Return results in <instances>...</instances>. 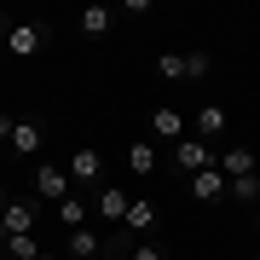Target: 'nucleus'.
Returning a JSON list of instances; mask_svg holds the SVG:
<instances>
[{
    "instance_id": "nucleus-1",
    "label": "nucleus",
    "mask_w": 260,
    "mask_h": 260,
    "mask_svg": "<svg viewBox=\"0 0 260 260\" xmlns=\"http://www.w3.org/2000/svg\"><path fill=\"white\" fill-rule=\"evenodd\" d=\"M0 41H6V58H41V52H47V41H52V29L41 23V18H18Z\"/></svg>"
},
{
    "instance_id": "nucleus-2",
    "label": "nucleus",
    "mask_w": 260,
    "mask_h": 260,
    "mask_svg": "<svg viewBox=\"0 0 260 260\" xmlns=\"http://www.w3.org/2000/svg\"><path fill=\"white\" fill-rule=\"evenodd\" d=\"M168 162H174V168H179L185 179H191V174H203V168H220L214 145H208V139H197V133H185V139H179L174 150H168Z\"/></svg>"
},
{
    "instance_id": "nucleus-3",
    "label": "nucleus",
    "mask_w": 260,
    "mask_h": 260,
    "mask_svg": "<svg viewBox=\"0 0 260 260\" xmlns=\"http://www.w3.org/2000/svg\"><path fill=\"white\" fill-rule=\"evenodd\" d=\"M35 214H41L35 197H12V203L0 208V243H6V237H29V232H35Z\"/></svg>"
},
{
    "instance_id": "nucleus-4",
    "label": "nucleus",
    "mask_w": 260,
    "mask_h": 260,
    "mask_svg": "<svg viewBox=\"0 0 260 260\" xmlns=\"http://www.w3.org/2000/svg\"><path fill=\"white\" fill-rule=\"evenodd\" d=\"M64 197H75V185H70V168L41 162V168H35V203H64Z\"/></svg>"
},
{
    "instance_id": "nucleus-5",
    "label": "nucleus",
    "mask_w": 260,
    "mask_h": 260,
    "mask_svg": "<svg viewBox=\"0 0 260 260\" xmlns=\"http://www.w3.org/2000/svg\"><path fill=\"white\" fill-rule=\"evenodd\" d=\"M185 191L197 197V203H232V179L220 174V168H203V174L185 179Z\"/></svg>"
},
{
    "instance_id": "nucleus-6",
    "label": "nucleus",
    "mask_w": 260,
    "mask_h": 260,
    "mask_svg": "<svg viewBox=\"0 0 260 260\" xmlns=\"http://www.w3.org/2000/svg\"><path fill=\"white\" fill-rule=\"evenodd\" d=\"M185 133H191V121L179 116V110H168V104H162V110H150V145H168V150H174Z\"/></svg>"
},
{
    "instance_id": "nucleus-7",
    "label": "nucleus",
    "mask_w": 260,
    "mask_h": 260,
    "mask_svg": "<svg viewBox=\"0 0 260 260\" xmlns=\"http://www.w3.org/2000/svg\"><path fill=\"white\" fill-rule=\"evenodd\" d=\"M70 185L75 191H81V185H104V150H93V145H87V150H75V156H70Z\"/></svg>"
},
{
    "instance_id": "nucleus-8",
    "label": "nucleus",
    "mask_w": 260,
    "mask_h": 260,
    "mask_svg": "<svg viewBox=\"0 0 260 260\" xmlns=\"http://www.w3.org/2000/svg\"><path fill=\"white\" fill-rule=\"evenodd\" d=\"M116 18H121L116 6H81V12H75V29H81L87 41H104V35L116 29Z\"/></svg>"
},
{
    "instance_id": "nucleus-9",
    "label": "nucleus",
    "mask_w": 260,
    "mask_h": 260,
    "mask_svg": "<svg viewBox=\"0 0 260 260\" xmlns=\"http://www.w3.org/2000/svg\"><path fill=\"white\" fill-rule=\"evenodd\" d=\"M127 203H133V197L121 191V185H99V191H93V214H99V220H110V225L127 220Z\"/></svg>"
},
{
    "instance_id": "nucleus-10",
    "label": "nucleus",
    "mask_w": 260,
    "mask_h": 260,
    "mask_svg": "<svg viewBox=\"0 0 260 260\" xmlns=\"http://www.w3.org/2000/svg\"><path fill=\"white\" fill-rule=\"evenodd\" d=\"M6 150H12V156H41V150H47V127H41V121H18Z\"/></svg>"
},
{
    "instance_id": "nucleus-11",
    "label": "nucleus",
    "mask_w": 260,
    "mask_h": 260,
    "mask_svg": "<svg viewBox=\"0 0 260 260\" xmlns=\"http://www.w3.org/2000/svg\"><path fill=\"white\" fill-rule=\"evenodd\" d=\"M225 127H232V116H225L220 104H197V116H191V133H197V139H208V145H214Z\"/></svg>"
},
{
    "instance_id": "nucleus-12",
    "label": "nucleus",
    "mask_w": 260,
    "mask_h": 260,
    "mask_svg": "<svg viewBox=\"0 0 260 260\" xmlns=\"http://www.w3.org/2000/svg\"><path fill=\"white\" fill-rule=\"evenodd\" d=\"M220 174H225V179H243V174H260V156H254L249 145H225V150H220Z\"/></svg>"
},
{
    "instance_id": "nucleus-13",
    "label": "nucleus",
    "mask_w": 260,
    "mask_h": 260,
    "mask_svg": "<svg viewBox=\"0 0 260 260\" xmlns=\"http://www.w3.org/2000/svg\"><path fill=\"white\" fill-rule=\"evenodd\" d=\"M150 225H156V203H150V197H133V203H127V220H121V232H127V237H145Z\"/></svg>"
},
{
    "instance_id": "nucleus-14",
    "label": "nucleus",
    "mask_w": 260,
    "mask_h": 260,
    "mask_svg": "<svg viewBox=\"0 0 260 260\" xmlns=\"http://www.w3.org/2000/svg\"><path fill=\"white\" fill-rule=\"evenodd\" d=\"M156 168H162V156H156V145H150V139H133V145H127V174L150 179Z\"/></svg>"
},
{
    "instance_id": "nucleus-15",
    "label": "nucleus",
    "mask_w": 260,
    "mask_h": 260,
    "mask_svg": "<svg viewBox=\"0 0 260 260\" xmlns=\"http://www.w3.org/2000/svg\"><path fill=\"white\" fill-rule=\"evenodd\" d=\"M87 214H93V203H87L81 191H75V197H64V203H58V220H64V232H81V225H87Z\"/></svg>"
},
{
    "instance_id": "nucleus-16",
    "label": "nucleus",
    "mask_w": 260,
    "mask_h": 260,
    "mask_svg": "<svg viewBox=\"0 0 260 260\" xmlns=\"http://www.w3.org/2000/svg\"><path fill=\"white\" fill-rule=\"evenodd\" d=\"M99 254H104L99 232H87V225H81V232H70V260H99Z\"/></svg>"
},
{
    "instance_id": "nucleus-17",
    "label": "nucleus",
    "mask_w": 260,
    "mask_h": 260,
    "mask_svg": "<svg viewBox=\"0 0 260 260\" xmlns=\"http://www.w3.org/2000/svg\"><path fill=\"white\" fill-rule=\"evenodd\" d=\"M0 249H6V260H35V254H47V249L35 243V232H29V237H6Z\"/></svg>"
},
{
    "instance_id": "nucleus-18",
    "label": "nucleus",
    "mask_w": 260,
    "mask_h": 260,
    "mask_svg": "<svg viewBox=\"0 0 260 260\" xmlns=\"http://www.w3.org/2000/svg\"><path fill=\"white\" fill-rule=\"evenodd\" d=\"M208 75H214V52H203V47L185 52V81H208Z\"/></svg>"
},
{
    "instance_id": "nucleus-19",
    "label": "nucleus",
    "mask_w": 260,
    "mask_h": 260,
    "mask_svg": "<svg viewBox=\"0 0 260 260\" xmlns=\"http://www.w3.org/2000/svg\"><path fill=\"white\" fill-rule=\"evenodd\" d=\"M156 75H162V81H185V52H162L156 58Z\"/></svg>"
},
{
    "instance_id": "nucleus-20",
    "label": "nucleus",
    "mask_w": 260,
    "mask_h": 260,
    "mask_svg": "<svg viewBox=\"0 0 260 260\" xmlns=\"http://www.w3.org/2000/svg\"><path fill=\"white\" fill-rule=\"evenodd\" d=\"M232 203H260V174H243V179H232Z\"/></svg>"
},
{
    "instance_id": "nucleus-21",
    "label": "nucleus",
    "mask_w": 260,
    "mask_h": 260,
    "mask_svg": "<svg viewBox=\"0 0 260 260\" xmlns=\"http://www.w3.org/2000/svg\"><path fill=\"white\" fill-rule=\"evenodd\" d=\"M127 260H168V254L156 249V243H133V254H127Z\"/></svg>"
},
{
    "instance_id": "nucleus-22",
    "label": "nucleus",
    "mask_w": 260,
    "mask_h": 260,
    "mask_svg": "<svg viewBox=\"0 0 260 260\" xmlns=\"http://www.w3.org/2000/svg\"><path fill=\"white\" fill-rule=\"evenodd\" d=\"M12 127H18V116H12V110H0V145H12Z\"/></svg>"
},
{
    "instance_id": "nucleus-23",
    "label": "nucleus",
    "mask_w": 260,
    "mask_h": 260,
    "mask_svg": "<svg viewBox=\"0 0 260 260\" xmlns=\"http://www.w3.org/2000/svg\"><path fill=\"white\" fill-rule=\"evenodd\" d=\"M6 29H12V18H6V12H0V35H6Z\"/></svg>"
},
{
    "instance_id": "nucleus-24",
    "label": "nucleus",
    "mask_w": 260,
    "mask_h": 260,
    "mask_svg": "<svg viewBox=\"0 0 260 260\" xmlns=\"http://www.w3.org/2000/svg\"><path fill=\"white\" fill-rule=\"evenodd\" d=\"M6 203H12V197H6V191H0V208H6Z\"/></svg>"
},
{
    "instance_id": "nucleus-25",
    "label": "nucleus",
    "mask_w": 260,
    "mask_h": 260,
    "mask_svg": "<svg viewBox=\"0 0 260 260\" xmlns=\"http://www.w3.org/2000/svg\"><path fill=\"white\" fill-rule=\"evenodd\" d=\"M35 260H58V254H35Z\"/></svg>"
},
{
    "instance_id": "nucleus-26",
    "label": "nucleus",
    "mask_w": 260,
    "mask_h": 260,
    "mask_svg": "<svg viewBox=\"0 0 260 260\" xmlns=\"http://www.w3.org/2000/svg\"><path fill=\"white\" fill-rule=\"evenodd\" d=\"M0 58H6V41H0Z\"/></svg>"
},
{
    "instance_id": "nucleus-27",
    "label": "nucleus",
    "mask_w": 260,
    "mask_h": 260,
    "mask_svg": "<svg viewBox=\"0 0 260 260\" xmlns=\"http://www.w3.org/2000/svg\"><path fill=\"white\" fill-rule=\"evenodd\" d=\"M99 260H116V254H99Z\"/></svg>"
}]
</instances>
